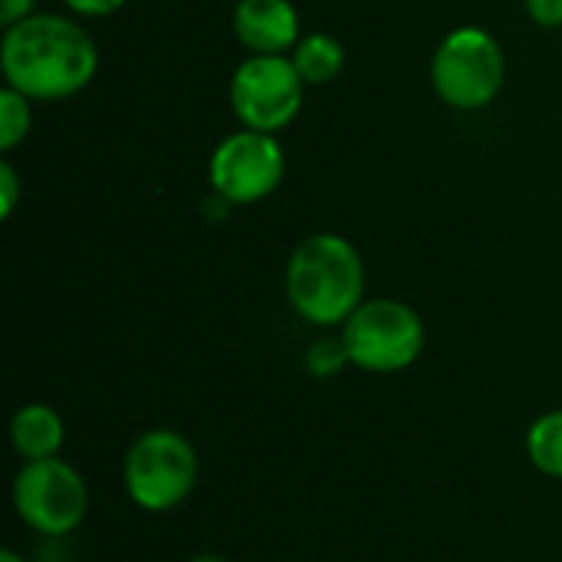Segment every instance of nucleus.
Wrapping results in <instances>:
<instances>
[{"label": "nucleus", "mask_w": 562, "mask_h": 562, "mask_svg": "<svg viewBox=\"0 0 562 562\" xmlns=\"http://www.w3.org/2000/svg\"><path fill=\"white\" fill-rule=\"evenodd\" d=\"M99 69L92 36L69 16L30 13L3 26L0 72L3 86L33 102H59L82 92Z\"/></svg>", "instance_id": "nucleus-1"}, {"label": "nucleus", "mask_w": 562, "mask_h": 562, "mask_svg": "<svg viewBox=\"0 0 562 562\" xmlns=\"http://www.w3.org/2000/svg\"><path fill=\"white\" fill-rule=\"evenodd\" d=\"M283 290L303 323L316 329L342 326L366 303V263L359 247L333 231L303 237L290 250Z\"/></svg>", "instance_id": "nucleus-2"}, {"label": "nucleus", "mask_w": 562, "mask_h": 562, "mask_svg": "<svg viewBox=\"0 0 562 562\" xmlns=\"http://www.w3.org/2000/svg\"><path fill=\"white\" fill-rule=\"evenodd\" d=\"M198 477V448L175 428H148L125 448L122 491L145 514L178 510L194 494Z\"/></svg>", "instance_id": "nucleus-3"}, {"label": "nucleus", "mask_w": 562, "mask_h": 562, "mask_svg": "<svg viewBox=\"0 0 562 562\" xmlns=\"http://www.w3.org/2000/svg\"><path fill=\"white\" fill-rule=\"evenodd\" d=\"M342 346L349 352V366L372 375H395L412 369L428 342L422 313L392 296L366 300L342 326Z\"/></svg>", "instance_id": "nucleus-4"}, {"label": "nucleus", "mask_w": 562, "mask_h": 562, "mask_svg": "<svg viewBox=\"0 0 562 562\" xmlns=\"http://www.w3.org/2000/svg\"><path fill=\"white\" fill-rule=\"evenodd\" d=\"M504 82H507V56L497 36L484 26L451 30L431 56L435 95L458 112L487 109L501 95Z\"/></svg>", "instance_id": "nucleus-5"}, {"label": "nucleus", "mask_w": 562, "mask_h": 562, "mask_svg": "<svg viewBox=\"0 0 562 562\" xmlns=\"http://www.w3.org/2000/svg\"><path fill=\"white\" fill-rule=\"evenodd\" d=\"M16 520L43 540H66L89 514V484L63 458L23 461L10 484Z\"/></svg>", "instance_id": "nucleus-6"}, {"label": "nucleus", "mask_w": 562, "mask_h": 562, "mask_svg": "<svg viewBox=\"0 0 562 562\" xmlns=\"http://www.w3.org/2000/svg\"><path fill=\"white\" fill-rule=\"evenodd\" d=\"M306 82L290 56H247L231 76V109L250 132L277 135L303 109Z\"/></svg>", "instance_id": "nucleus-7"}, {"label": "nucleus", "mask_w": 562, "mask_h": 562, "mask_svg": "<svg viewBox=\"0 0 562 562\" xmlns=\"http://www.w3.org/2000/svg\"><path fill=\"white\" fill-rule=\"evenodd\" d=\"M286 175V155L277 135L240 128L217 142L207 161L211 191L234 204L247 207L270 198Z\"/></svg>", "instance_id": "nucleus-8"}, {"label": "nucleus", "mask_w": 562, "mask_h": 562, "mask_svg": "<svg viewBox=\"0 0 562 562\" xmlns=\"http://www.w3.org/2000/svg\"><path fill=\"white\" fill-rule=\"evenodd\" d=\"M234 36L250 56H290L303 40L293 0H237Z\"/></svg>", "instance_id": "nucleus-9"}, {"label": "nucleus", "mask_w": 562, "mask_h": 562, "mask_svg": "<svg viewBox=\"0 0 562 562\" xmlns=\"http://www.w3.org/2000/svg\"><path fill=\"white\" fill-rule=\"evenodd\" d=\"M66 445V422L46 402H26L10 418V448L20 461L59 458Z\"/></svg>", "instance_id": "nucleus-10"}, {"label": "nucleus", "mask_w": 562, "mask_h": 562, "mask_svg": "<svg viewBox=\"0 0 562 562\" xmlns=\"http://www.w3.org/2000/svg\"><path fill=\"white\" fill-rule=\"evenodd\" d=\"M306 86H329L346 69V46L333 33H306L290 53Z\"/></svg>", "instance_id": "nucleus-11"}, {"label": "nucleus", "mask_w": 562, "mask_h": 562, "mask_svg": "<svg viewBox=\"0 0 562 562\" xmlns=\"http://www.w3.org/2000/svg\"><path fill=\"white\" fill-rule=\"evenodd\" d=\"M527 458L530 464L553 477L562 481V408L543 412L540 418H533V425L527 428Z\"/></svg>", "instance_id": "nucleus-12"}, {"label": "nucleus", "mask_w": 562, "mask_h": 562, "mask_svg": "<svg viewBox=\"0 0 562 562\" xmlns=\"http://www.w3.org/2000/svg\"><path fill=\"white\" fill-rule=\"evenodd\" d=\"M30 128H33V99L3 86L0 89V151L10 155L13 148H20Z\"/></svg>", "instance_id": "nucleus-13"}, {"label": "nucleus", "mask_w": 562, "mask_h": 562, "mask_svg": "<svg viewBox=\"0 0 562 562\" xmlns=\"http://www.w3.org/2000/svg\"><path fill=\"white\" fill-rule=\"evenodd\" d=\"M303 366H306V372L316 375V379H333V375H339V372L349 366V352H346V346H342V336H323V339H316V342L306 349Z\"/></svg>", "instance_id": "nucleus-14"}, {"label": "nucleus", "mask_w": 562, "mask_h": 562, "mask_svg": "<svg viewBox=\"0 0 562 562\" xmlns=\"http://www.w3.org/2000/svg\"><path fill=\"white\" fill-rule=\"evenodd\" d=\"M20 175L13 171L10 161H0V217L10 221L16 204H20Z\"/></svg>", "instance_id": "nucleus-15"}, {"label": "nucleus", "mask_w": 562, "mask_h": 562, "mask_svg": "<svg viewBox=\"0 0 562 562\" xmlns=\"http://www.w3.org/2000/svg\"><path fill=\"white\" fill-rule=\"evenodd\" d=\"M69 13L86 16V20H99V16H112L119 13L128 0H63Z\"/></svg>", "instance_id": "nucleus-16"}, {"label": "nucleus", "mask_w": 562, "mask_h": 562, "mask_svg": "<svg viewBox=\"0 0 562 562\" xmlns=\"http://www.w3.org/2000/svg\"><path fill=\"white\" fill-rule=\"evenodd\" d=\"M524 3L537 26H543V30L562 26V0H524Z\"/></svg>", "instance_id": "nucleus-17"}, {"label": "nucleus", "mask_w": 562, "mask_h": 562, "mask_svg": "<svg viewBox=\"0 0 562 562\" xmlns=\"http://www.w3.org/2000/svg\"><path fill=\"white\" fill-rule=\"evenodd\" d=\"M33 7H36V0H0V23H3V26H10V23H16V20L30 16V13H33Z\"/></svg>", "instance_id": "nucleus-18"}, {"label": "nucleus", "mask_w": 562, "mask_h": 562, "mask_svg": "<svg viewBox=\"0 0 562 562\" xmlns=\"http://www.w3.org/2000/svg\"><path fill=\"white\" fill-rule=\"evenodd\" d=\"M188 562H231L227 557H221V553H198V557H191Z\"/></svg>", "instance_id": "nucleus-19"}, {"label": "nucleus", "mask_w": 562, "mask_h": 562, "mask_svg": "<svg viewBox=\"0 0 562 562\" xmlns=\"http://www.w3.org/2000/svg\"><path fill=\"white\" fill-rule=\"evenodd\" d=\"M0 562H30L23 553H16V550H3L0 553Z\"/></svg>", "instance_id": "nucleus-20"}]
</instances>
